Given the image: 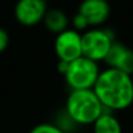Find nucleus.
<instances>
[{
    "instance_id": "nucleus-1",
    "label": "nucleus",
    "mask_w": 133,
    "mask_h": 133,
    "mask_svg": "<svg viewBox=\"0 0 133 133\" xmlns=\"http://www.w3.org/2000/svg\"><path fill=\"white\" fill-rule=\"evenodd\" d=\"M92 89L105 110L119 112L133 106L132 74L111 67L101 69Z\"/></svg>"
},
{
    "instance_id": "nucleus-2",
    "label": "nucleus",
    "mask_w": 133,
    "mask_h": 133,
    "mask_svg": "<svg viewBox=\"0 0 133 133\" xmlns=\"http://www.w3.org/2000/svg\"><path fill=\"white\" fill-rule=\"evenodd\" d=\"M63 110L78 127H90L105 109L93 89H70Z\"/></svg>"
},
{
    "instance_id": "nucleus-3",
    "label": "nucleus",
    "mask_w": 133,
    "mask_h": 133,
    "mask_svg": "<svg viewBox=\"0 0 133 133\" xmlns=\"http://www.w3.org/2000/svg\"><path fill=\"white\" fill-rule=\"evenodd\" d=\"M101 72L99 63L84 56L69 62L66 72L62 75L69 89H92Z\"/></svg>"
},
{
    "instance_id": "nucleus-4",
    "label": "nucleus",
    "mask_w": 133,
    "mask_h": 133,
    "mask_svg": "<svg viewBox=\"0 0 133 133\" xmlns=\"http://www.w3.org/2000/svg\"><path fill=\"white\" fill-rule=\"evenodd\" d=\"M115 34L109 27H89L82 34V53L94 62H103L112 43Z\"/></svg>"
},
{
    "instance_id": "nucleus-5",
    "label": "nucleus",
    "mask_w": 133,
    "mask_h": 133,
    "mask_svg": "<svg viewBox=\"0 0 133 133\" xmlns=\"http://www.w3.org/2000/svg\"><path fill=\"white\" fill-rule=\"evenodd\" d=\"M53 49L57 59L71 62L78 57L83 56L82 53V34L76 30L69 27L65 31L59 32L54 38Z\"/></svg>"
},
{
    "instance_id": "nucleus-6",
    "label": "nucleus",
    "mask_w": 133,
    "mask_h": 133,
    "mask_svg": "<svg viewBox=\"0 0 133 133\" xmlns=\"http://www.w3.org/2000/svg\"><path fill=\"white\" fill-rule=\"evenodd\" d=\"M48 5L45 0H17L13 14L16 21L25 27H34L43 22Z\"/></svg>"
},
{
    "instance_id": "nucleus-7",
    "label": "nucleus",
    "mask_w": 133,
    "mask_h": 133,
    "mask_svg": "<svg viewBox=\"0 0 133 133\" xmlns=\"http://www.w3.org/2000/svg\"><path fill=\"white\" fill-rule=\"evenodd\" d=\"M78 12L87 18L90 27H99L110 18L111 6L107 0H83L78 6Z\"/></svg>"
},
{
    "instance_id": "nucleus-8",
    "label": "nucleus",
    "mask_w": 133,
    "mask_h": 133,
    "mask_svg": "<svg viewBox=\"0 0 133 133\" xmlns=\"http://www.w3.org/2000/svg\"><path fill=\"white\" fill-rule=\"evenodd\" d=\"M103 62L106 67L116 69L133 75V49L124 43L114 42Z\"/></svg>"
},
{
    "instance_id": "nucleus-9",
    "label": "nucleus",
    "mask_w": 133,
    "mask_h": 133,
    "mask_svg": "<svg viewBox=\"0 0 133 133\" xmlns=\"http://www.w3.org/2000/svg\"><path fill=\"white\" fill-rule=\"evenodd\" d=\"M92 133H124L123 124L116 112L103 110V112L90 125Z\"/></svg>"
},
{
    "instance_id": "nucleus-10",
    "label": "nucleus",
    "mask_w": 133,
    "mask_h": 133,
    "mask_svg": "<svg viewBox=\"0 0 133 133\" xmlns=\"http://www.w3.org/2000/svg\"><path fill=\"white\" fill-rule=\"evenodd\" d=\"M42 23L44 25V27L49 32L57 35L70 27V18L62 9L50 8L45 12V16Z\"/></svg>"
},
{
    "instance_id": "nucleus-11",
    "label": "nucleus",
    "mask_w": 133,
    "mask_h": 133,
    "mask_svg": "<svg viewBox=\"0 0 133 133\" xmlns=\"http://www.w3.org/2000/svg\"><path fill=\"white\" fill-rule=\"evenodd\" d=\"M53 123H54L56 125H58L65 133H72L78 128V125L72 122V119L66 114L65 110H62L61 112H58V114L56 115Z\"/></svg>"
},
{
    "instance_id": "nucleus-12",
    "label": "nucleus",
    "mask_w": 133,
    "mask_h": 133,
    "mask_svg": "<svg viewBox=\"0 0 133 133\" xmlns=\"http://www.w3.org/2000/svg\"><path fill=\"white\" fill-rule=\"evenodd\" d=\"M29 133H65L58 125H56L53 122H43L36 125H34Z\"/></svg>"
},
{
    "instance_id": "nucleus-13",
    "label": "nucleus",
    "mask_w": 133,
    "mask_h": 133,
    "mask_svg": "<svg viewBox=\"0 0 133 133\" xmlns=\"http://www.w3.org/2000/svg\"><path fill=\"white\" fill-rule=\"evenodd\" d=\"M70 25H71V29L76 30V31L80 32V34H83L84 31H87L89 27H90L88 21H87V18H85L83 14H80L79 12H76V13L72 16V18L70 19Z\"/></svg>"
},
{
    "instance_id": "nucleus-14",
    "label": "nucleus",
    "mask_w": 133,
    "mask_h": 133,
    "mask_svg": "<svg viewBox=\"0 0 133 133\" xmlns=\"http://www.w3.org/2000/svg\"><path fill=\"white\" fill-rule=\"evenodd\" d=\"M9 43H10V36H9V32L0 26V53L5 52L9 46Z\"/></svg>"
},
{
    "instance_id": "nucleus-15",
    "label": "nucleus",
    "mask_w": 133,
    "mask_h": 133,
    "mask_svg": "<svg viewBox=\"0 0 133 133\" xmlns=\"http://www.w3.org/2000/svg\"><path fill=\"white\" fill-rule=\"evenodd\" d=\"M67 66H69V62L58 59V62H57V71H58L61 75H63V74L66 72V70H67Z\"/></svg>"
},
{
    "instance_id": "nucleus-16",
    "label": "nucleus",
    "mask_w": 133,
    "mask_h": 133,
    "mask_svg": "<svg viewBox=\"0 0 133 133\" xmlns=\"http://www.w3.org/2000/svg\"><path fill=\"white\" fill-rule=\"evenodd\" d=\"M45 1H46V3H48V1H50V0H45Z\"/></svg>"
}]
</instances>
